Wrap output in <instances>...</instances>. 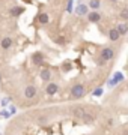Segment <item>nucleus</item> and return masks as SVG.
Masks as SVG:
<instances>
[{"label": "nucleus", "instance_id": "obj_1", "mask_svg": "<svg viewBox=\"0 0 128 135\" xmlns=\"http://www.w3.org/2000/svg\"><path fill=\"white\" fill-rule=\"evenodd\" d=\"M71 95H72V98H81L84 95V87L81 84H75L71 90Z\"/></svg>", "mask_w": 128, "mask_h": 135}, {"label": "nucleus", "instance_id": "obj_2", "mask_svg": "<svg viewBox=\"0 0 128 135\" xmlns=\"http://www.w3.org/2000/svg\"><path fill=\"white\" fill-rule=\"evenodd\" d=\"M115 56V51L112 48H104L103 53H101V59L103 60H110V59H113Z\"/></svg>", "mask_w": 128, "mask_h": 135}, {"label": "nucleus", "instance_id": "obj_3", "mask_svg": "<svg viewBox=\"0 0 128 135\" xmlns=\"http://www.w3.org/2000/svg\"><path fill=\"white\" fill-rule=\"evenodd\" d=\"M36 95V89H35L33 86H29V87H26V90H24V96L26 98H29V99H32V98Z\"/></svg>", "mask_w": 128, "mask_h": 135}, {"label": "nucleus", "instance_id": "obj_4", "mask_svg": "<svg viewBox=\"0 0 128 135\" xmlns=\"http://www.w3.org/2000/svg\"><path fill=\"white\" fill-rule=\"evenodd\" d=\"M45 90H47V93H48V95H56V93H57V90H59V86H57V84H54V83H50Z\"/></svg>", "mask_w": 128, "mask_h": 135}, {"label": "nucleus", "instance_id": "obj_5", "mask_svg": "<svg viewBox=\"0 0 128 135\" xmlns=\"http://www.w3.org/2000/svg\"><path fill=\"white\" fill-rule=\"evenodd\" d=\"M99 14L97 12V11H94V12H90V14H88V20L90 21V23H97V21H99Z\"/></svg>", "mask_w": 128, "mask_h": 135}, {"label": "nucleus", "instance_id": "obj_6", "mask_svg": "<svg viewBox=\"0 0 128 135\" xmlns=\"http://www.w3.org/2000/svg\"><path fill=\"white\" fill-rule=\"evenodd\" d=\"M119 36H121V33L118 32V29H112L110 32H108V38L112 39V41H118Z\"/></svg>", "mask_w": 128, "mask_h": 135}, {"label": "nucleus", "instance_id": "obj_7", "mask_svg": "<svg viewBox=\"0 0 128 135\" xmlns=\"http://www.w3.org/2000/svg\"><path fill=\"white\" fill-rule=\"evenodd\" d=\"M0 45H2V48H3V50H8L11 45H12V39H11V38H3Z\"/></svg>", "mask_w": 128, "mask_h": 135}, {"label": "nucleus", "instance_id": "obj_8", "mask_svg": "<svg viewBox=\"0 0 128 135\" xmlns=\"http://www.w3.org/2000/svg\"><path fill=\"white\" fill-rule=\"evenodd\" d=\"M41 78H42L44 81H48L50 78H51V72H50V69H42V71H41Z\"/></svg>", "mask_w": 128, "mask_h": 135}, {"label": "nucleus", "instance_id": "obj_9", "mask_svg": "<svg viewBox=\"0 0 128 135\" xmlns=\"http://www.w3.org/2000/svg\"><path fill=\"white\" fill-rule=\"evenodd\" d=\"M38 21H39L41 24H47V23L50 21L48 14H39V15H38Z\"/></svg>", "mask_w": 128, "mask_h": 135}, {"label": "nucleus", "instance_id": "obj_10", "mask_svg": "<svg viewBox=\"0 0 128 135\" xmlns=\"http://www.w3.org/2000/svg\"><path fill=\"white\" fill-rule=\"evenodd\" d=\"M74 117H77V119H83V116H84V110L83 108H80V107H77V108H74Z\"/></svg>", "mask_w": 128, "mask_h": 135}, {"label": "nucleus", "instance_id": "obj_11", "mask_svg": "<svg viewBox=\"0 0 128 135\" xmlns=\"http://www.w3.org/2000/svg\"><path fill=\"white\" fill-rule=\"evenodd\" d=\"M75 12H77L79 15L88 14V6H86V5H79V6H77V9H75Z\"/></svg>", "mask_w": 128, "mask_h": 135}, {"label": "nucleus", "instance_id": "obj_12", "mask_svg": "<svg viewBox=\"0 0 128 135\" xmlns=\"http://www.w3.org/2000/svg\"><path fill=\"white\" fill-rule=\"evenodd\" d=\"M24 12V8H21V6H18V8H14V9H11V15L12 17H18L20 14H23Z\"/></svg>", "mask_w": 128, "mask_h": 135}, {"label": "nucleus", "instance_id": "obj_13", "mask_svg": "<svg viewBox=\"0 0 128 135\" xmlns=\"http://www.w3.org/2000/svg\"><path fill=\"white\" fill-rule=\"evenodd\" d=\"M33 62L36 63V65H41V63L44 62L42 54H41V53H35V54H33Z\"/></svg>", "mask_w": 128, "mask_h": 135}, {"label": "nucleus", "instance_id": "obj_14", "mask_svg": "<svg viewBox=\"0 0 128 135\" xmlns=\"http://www.w3.org/2000/svg\"><path fill=\"white\" fill-rule=\"evenodd\" d=\"M116 29H118V32L121 35H127V32H128V26L125 24V23H122V24H119L118 27H116Z\"/></svg>", "mask_w": 128, "mask_h": 135}, {"label": "nucleus", "instance_id": "obj_15", "mask_svg": "<svg viewBox=\"0 0 128 135\" xmlns=\"http://www.w3.org/2000/svg\"><path fill=\"white\" fill-rule=\"evenodd\" d=\"M89 6H90V9H98L99 8V0H90V2H89Z\"/></svg>", "mask_w": 128, "mask_h": 135}, {"label": "nucleus", "instance_id": "obj_16", "mask_svg": "<svg viewBox=\"0 0 128 135\" xmlns=\"http://www.w3.org/2000/svg\"><path fill=\"white\" fill-rule=\"evenodd\" d=\"M81 120H84L86 123H92V122H94V119H92V116H90V114H86V113H84V116H83V119H81Z\"/></svg>", "mask_w": 128, "mask_h": 135}, {"label": "nucleus", "instance_id": "obj_17", "mask_svg": "<svg viewBox=\"0 0 128 135\" xmlns=\"http://www.w3.org/2000/svg\"><path fill=\"white\" fill-rule=\"evenodd\" d=\"M121 18L122 20H128V8H124L121 11Z\"/></svg>", "mask_w": 128, "mask_h": 135}, {"label": "nucleus", "instance_id": "obj_18", "mask_svg": "<svg viewBox=\"0 0 128 135\" xmlns=\"http://www.w3.org/2000/svg\"><path fill=\"white\" fill-rule=\"evenodd\" d=\"M115 80H116L118 83H119V81H122V80H124V75H122V74H119V72H118V74H115Z\"/></svg>", "mask_w": 128, "mask_h": 135}, {"label": "nucleus", "instance_id": "obj_19", "mask_svg": "<svg viewBox=\"0 0 128 135\" xmlns=\"http://www.w3.org/2000/svg\"><path fill=\"white\" fill-rule=\"evenodd\" d=\"M68 12H72V0H68V8H66Z\"/></svg>", "mask_w": 128, "mask_h": 135}, {"label": "nucleus", "instance_id": "obj_20", "mask_svg": "<svg viewBox=\"0 0 128 135\" xmlns=\"http://www.w3.org/2000/svg\"><path fill=\"white\" fill-rule=\"evenodd\" d=\"M94 95L95 96H101V95H103V90H101V89H97V90L94 92Z\"/></svg>", "mask_w": 128, "mask_h": 135}, {"label": "nucleus", "instance_id": "obj_21", "mask_svg": "<svg viewBox=\"0 0 128 135\" xmlns=\"http://www.w3.org/2000/svg\"><path fill=\"white\" fill-rule=\"evenodd\" d=\"M69 69H71V65H69V63H65L63 65V71H69Z\"/></svg>", "mask_w": 128, "mask_h": 135}]
</instances>
